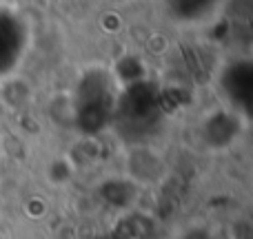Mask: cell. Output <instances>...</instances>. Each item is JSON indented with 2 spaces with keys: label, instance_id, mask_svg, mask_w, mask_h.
Listing matches in <instances>:
<instances>
[{
  "label": "cell",
  "instance_id": "cell-1",
  "mask_svg": "<svg viewBox=\"0 0 253 239\" xmlns=\"http://www.w3.org/2000/svg\"><path fill=\"white\" fill-rule=\"evenodd\" d=\"M240 135V115L233 111H220L211 113L202 122V139L211 148H227Z\"/></svg>",
  "mask_w": 253,
  "mask_h": 239
},
{
  "label": "cell",
  "instance_id": "cell-3",
  "mask_svg": "<svg viewBox=\"0 0 253 239\" xmlns=\"http://www.w3.org/2000/svg\"><path fill=\"white\" fill-rule=\"evenodd\" d=\"M138 184L131 182L129 177H116V179H107L100 186V195L105 197L107 204H111V208L118 210H129L133 206L135 197H138Z\"/></svg>",
  "mask_w": 253,
  "mask_h": 239
},
{
  "label": "cell",
  "instance_id": "cell-2",
  "mask_svg": "<svg viewBox=\"0 0 253 239\" xmlns=\"http://www.w3.org/2000/svg\"><path fill=\"white\" fill-rule=\"evenodd\" d=\"M162 171H165V164L162 160L156 155V151L147 146L133 148V151L126 155V177L131 182L140 184H153L160 179Z\"/></svg>",
  "mask_w": 253,
  "mask_h": 239
}]
</instances>
